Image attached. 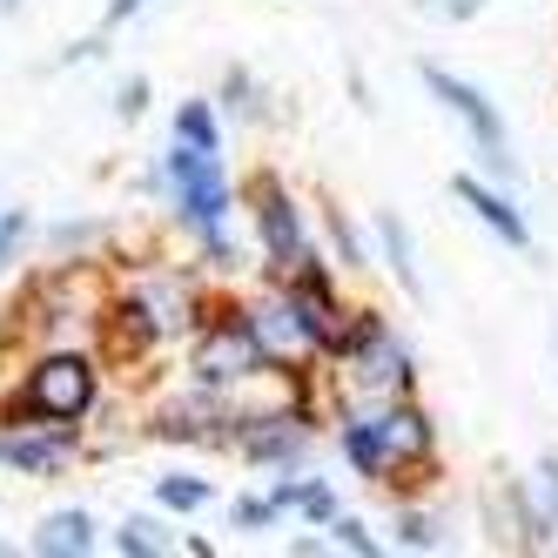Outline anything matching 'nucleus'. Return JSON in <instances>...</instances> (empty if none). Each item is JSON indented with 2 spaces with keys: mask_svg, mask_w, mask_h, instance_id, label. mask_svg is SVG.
Returning <instances> with one entry per match:
<instances>
[{
  "mask_svg": "<svg viewBox=\"0 0 558 558\" xmlns=\"http://www.w3.org/2000/svg\"><path fill=\"white\" fill-rule=\"evenodd\" d=\"M310 451V430H303V417H256L250 430H243V458L250 464H296Z\"/></svg>",
  "mask_w": 558,
  "mask_h": 558,
  "instance_id": "obj_10",
  "label": "nucleus"
},
{
  "mask_svg": "<svg viewBox=\"0 0 558 558\" xmlns=\"http://www.w3.org/2000/svg\"><path fill=\"white\" fill-rule=\"evenodd\" d=\"M229 518H235V525H243V532H263L269 518H276V498H243V505H235Z\"/></svg>",
  "mask_w": 558,
  "mask_h": 558,
  "instance_id": "obj_22",
  "label": "nucleus"
},
{
  "mask_svg": "<svg viewBox=\"0 0 558 558\" xmlns=\"http://www.w3.org/2000/svg\"><path fill=\"white\" fill-rule=\"evenodd\" d=\"M397 538H404V545H417V551H424V545H437V538H430V518H417V511H404V518H397Z\"/></svg>",
  "mask_w": 558,
  "mask_h": 558,
  "instance_id": "obj_26",
  "label": "nucleus"
},
{
  "mask_svg": "<svg viewBox=\"0 0 558 558\" xmlns=\"http://www.w3.org/2000/svg\"><path fill=\"white\" fill-rule=\"evenodd\" d=\"M114 551H122V558H148V551H162V525H155V518H129V525L114 532Z\"/></svg>",
  "mask_w": 558,
  "mask_h": 558,
  "instance_id": "obj_16",
  "label": "nucleus"
},
{
  "mask_svg": "<svg viewBox=\"0 0 558 558\" xmlns=\"http://www.w3.org/2000/svg\"><path fill=\"white\" fill-rule=\"evenodd\" d=\"M250 330H256V343H263V356L269 364H303V356H316L324 343H316V330H310V316L296 310V296L290 290H276V296H263L256 310H250Z\"/></svg>",
  "mask_w": 558,
  "mask_h": 558,
  "instance_id": "obj_7",
  "label": "nucleus"
},
{
  "mask_svg": "<svg viewBox=\"0 0 558 558\" xmlns=\"http://www.w3.org/2000/svg\"><path fill=\"white\" fill-rule=\"evenodd\" d=\"M135 296H142V310L155 316V330H182V324H189V283H182V276H162V283H142Z\"/></svg>",
  "mask_w": 558,
  "mask_h": 558,
  "instance_id": "obj_13",
  "label": "nucleus"
},
{
  "mask_svg": "<svg viewBox=\"0 0 558 558\" xmlns=\"http://www.w3.org/2000/svg\"><path fill=\"white\" fill-rule=\"evenodd\" d=\"M538 498H545V518H538V532H551V538H558V464H551V458L538 464Z\"/></svg>",
  "mask_w": 558,
  "mask_h": 558,
  "instance_id": "obj_18",
  "label": "nucleus"
},
{
  "mask_svg": "<svg viewBox=\"0 0 558 558\" xmlns=\"http://www.w3.org/2000/svg\"><path fill=\"white\" fill-rule=\"evenodd\" d=\"M451 189H458V203H464V209H477V222H485V229H498L511 250H532V229H525V216H518V209L505 203V195H492L485 182H471V175H458Z\"/></svg>",
  "mask_w": 558,
  "mask_h": 558,
  "instance_id": "obj_11",
  "label": "nucleus"
},
{
  "mask_svg": "<svg viewBox=\"0 0 558 558\" xmlns=\"http://www.w3.org/2000/svg\"><path fill=\"white\" fill-rule=\"evenodd\" d=\"M222 101H229V108H243V114H263V108H256V82H250L243 68H229V82H222Z\"/></svg>",
  "mask_w": 558,
  "mask_h": 558,
  "instance_id": "obj_19",
  "label": "nucleus"
},
{
  "mask_svg": "<svg viewBox=\"0 0 558 558\" xmlns=\"http://www.w3.org/2000/svg\"><path fill=\"white\" fill-rule=\"evenodd\" d=\"M175 142L216 148V114H209V101H182V114H175Z\"/></svg>",
  "mask_w": 558,
  "mask_h": 558,
  "instance_id": "obj_15",
  "label": "nucleus"
},
{
  "mask_svg": "<svg viewBox=\"0 0 558 558\" xmlns=\"http://www.w3.org/2000/svg\"><path fill=\"white\" fill-rule=\"evenodd\" d=\"M162 505L169 511H195V505H209V485L203 477H162Z\"/></svg>",
  "mask_w": 558,
  "mask_h": 558,
  "instance_id": "obj_17",
  "label": "nucleus"
},
{
  "mask_svg": "<svg viewBox=\"0 0 558 558\" xmlns=\"http://www.w3.org/2000/svg\"><path fill=\"white\" fill-rule=\"evenodd\" d=\"M296 511H310L316 525H330V518H337V498H330V485H303V505H296Z\"/></svg>",
  "mask_w": 558,
  "mask_h": 558,
  "instance_id": "obj_24",
  "label": "nucleus"
},
{
  "mask_svg": "<svg viewBox=\"0 0 558 558\" xmlns=\"http://www.w3.org/2000/svg\"><path fill=\"white\" fill-rule=\"evenodd\" d=\"M263 371H269V356H263V343L250 330V316H216V324L195 337V377L203 384L229 390V384H250Z\"/></svg>",
  "mask_w": 558,
  "mask_h": 558,
  "instance_id": "obj_5",
  "label": "nucleus"
},
{
  "mask_svg": "<svg viewBox=\"0 0 558 558\" xmlns=\"http://www.w3.org/2000/svg\"><path fill=\"white\" fill-rule=\"evenodd\" d=\"M330 532H337V545H343V551H356V558H371V551H377V538L356 525V518H330Z\"/></svg>",
  "mask_w": 558,
  "mask_h": 558,
  "instance_id": "obj_20",
  "label": "nucleus"
},
{
  "mask_svg": "<svg viewBox=\"0 0 558 558\" xmlns=\"http://www.w3.org/2000/svg\"><path fill=\"white\" fill-rule=\"evenodd\" d=\"M135 8H142V0H108V21H129Z\"/></svg>",
  "mask_w": 558,
  "mask_h": 558,
  "instance_id": "obj_28",
  "label": "nucleus"
},
{
  "mask_svg": "<svg viewBox=\"0 0 558 558\" xmlns=\"http://www.w3.org/2000/svg\"><path fill=\"white\" fill-rule=\"evenodd\" d=\"M68 458H74V437L54 417H34V424H8V430H0V464H14L27 477H54Z\"/></svg>",
  "mask_w": 558,
  "mask_h": 558,
  "instance_id": "obj_8",
  "label": "nucleus"
},
{
  "mask_svg": "<svg viewBox=\"0 0 558 558\" xmlns=\"http://www.w3.org/2000/svg\"><path fill=\"white\" fill-rule=\"evenodd\" d=\"M95 404V364L88 356H74V350H61V356H41V364L27 371V384H21V417H54V424H74Z\"/></svg>",
  "mask_w": 558,
  "mask_h": 558,
  "instance_id": "obj_3",
  "label": "nucleus"
},
{
  "mask_svg": "<svg viewBox=\"0 0 558 558\" xmlns=\"http://www.w3.org/2000/svg\"><path fill=\"white\" fill-rule=\"evenodd\" d=\"M424 88L445 101L458 122L471 129V142H477V155H485V162L498 169V175H518V162H511V148H505V122L492 114V101L477 95L471 82H458V74H445V68H424Z\"/></svg>",
  "mask_w": 558,
  "mask_h": 558,
  "instance_id": "obj_6",
  "label": "nucleus"
},
{
  "mask_svg": "<svg viewBox=\"0 0 558 558\" xmlns=\"http://www.w3.org/2000/svg\"><path fill=\"white\" fill-rule=\"evenodd\" d=\"M445 14H451V21H471V14H477V0H445Z\"/></svg>",
  "mask_w": 558,
  "mask_h": 558,
  "instance_id": "obj_27",
  "label": "nucleus"
},
{
  "mask_svg": "<svg viewBox=\"0 0 558 558\" xmlns=\"http://www.w3.org/2000/svg\"><path fill=\"white\" fill-rule=\"evenodd\" d=\"M343 458L364 477H390L430 458V424L411 404H384L377 417H343Z\"/></svg>",
  "mask_w": 558,
  "mask_h": 558,
  "instance_id": "obj_1",
  "label": "nucleus"
},
{
  "mask_svg": "<svg viewBox=\"0 0 558 558\" xmlns=\"http://www.w3.org/2000/svg\"><path fill=\"white\" fill-rule=\"evenodd\" d=\"M88 545H95L88 511H54V518H41V532H34V551L41 558H82Z\"/></svg>",
  "mask_w": 558,
  "mask_h": 558,
  "instance_id": "obj_12",
  "label": "nucleus"
},
{
  "mask_svg": "<svg viewBox=\"0 0 558 558\" xmlns=\"http://www.w3.org/2000/svg\"><path fill=\"white\" fill-rule=\"evenodd\" d=\"M330 235H337V250H343V263H364V243H356V229L343 222V209H330Z\"/></svg>",
  "mask_w": 558,
  "mask_h": 558,
  "instance_id": "obj_25",
  "label": "nucleus"
},
{
  "mask_svg": "<svg viewBox=\"0 0 558 558\" xmlns=\"http://www.w3.org/2000/svg\"><path fill=\"white\" fill-rule=\"evenodd\" d=\"M337 356H343L350 384L364 390V397H397V390L411 384V350L397 343L390 324H384V316H371V310L350 324V343H343Z\"/></svg>",
  "mask_w": 558,
  "mask_h": 558,
  "instance_id": "obj_4",
  "label": "nucleus"
},
{
  "mask_svg": "<svg viewBox=\"0 0 558 558\" xmlns=\"http://www.w3.org/2000/svg\"><path fill=\"white\" fill-rule=\"evenodd\" d=\"M21 235H27V216H21V209H8V216H0V269L14 263V250H21Z\"/></svg>",
  "mask_w": 558,
  "mask_h": 558,
  "instance_id": "obj_23",
  "label": "nucleus"
},
{
  "mask_svg": "<svg viewBox=\"0 0 558 558\" xmlns=\"http://www.w3.org/2000/svg\"><path fill=\"white\" fill-rule=\"evenodd\" d=\"M377 243H384V256H390V269H397V283H404V290L417 296L424 283H417V263H411V235H404V222L384 216V222H377Z\"/></svg>",
  "mask_w": 558,
  "mask_h": 558,
  "instance_id": "obj_14",
  "label": "nucleus"
},
{
  "mask_svg": "<svg viewBox=\"0 0 558 558\" xmlns=\"http://www.w3.org/2000/svg\"><path fill=\"white\" fill-rule=\"evenodd\" d=\"M162 182L175 189V216L203 235L229 216V175L216 162V148H195V142H175L169 162H162Z\"/></svg>",
  "mask_w": 558,
  "mask_h": 558,
  "instance_id": "obj_2",
  "label": "nucleus"
},
{
  "mask_svg": "<svg viewBox=\"0 0 558 558\" xmlns=\"http://www.w3.org/2000/svg\"><path fill=\"white\" fill-rule=\"evenodd\" d=\"M142 108H148V74H129L122 95H114V114H122V122H135Z\"/></svg>",
  "mask_w": 558,
  "mask_h": 558,
  "instance_id": "obj_21",
  "label": "nucleus"
},
{
  "mask_svg": "<svg viewBox=\"0 0 558 558\" xmlns=\"http://www.w3.org/2000/svg\"><path fill=\"white\" fill-rule=\"evenodd\" d=\"M256 222H263V250H269V263L290 276V269L310 256V243H303V216H296V203L283 195V182H256Z\"/></svg>",
  "mask_w": 558,
  "mask_h": 558,
  "instance_id": "obj_9",
  "label": "nucleus"
}]
</instances>
